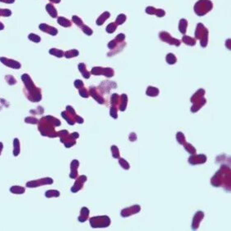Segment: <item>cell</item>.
<instances>
[{"label":"cell","instance_id":"obj_1","mask_svg":"<svg viewBox=\"0 0 231 231\" xmlns=\"http://www.w3.org/2000/svg\"><path fill=\"white\" fill-rule=\"evenodd\" d=\"M21 79L25 84V89L24 91L28 99L33 102L40 101L42 99L41 89L38 88L34 85L30 75L27 74H23L21 76Z\"/></svg>","mask_w":231,"mask_h":231},{"label":"cell","instance_id":"obj_2","mask_svg":"<svg viewBox=\"0 0 231 231\" xmlns=\"http://www.w3.org/2000/svg\"><path fill=\"white\" fill-rule=\"evenodd\" d=\"M61 122L58 119L55 118L52 116H46L41 118L39 121V129L43 136H47L50 137H54L57 135L54 131V126H60Z\"/></svg>","mask_w":231,"mask_h":231},{"label":"cell","instance_id":"obj_3","mask_svg":"<svg viewBox=\"0 0 231 231\" xmlns=\"http://www.w3.org/2000/svg\"><path fill=\"white\" fill-rule=\"evenodd\" d=\"M125 39H126V36L124 34H119L116 36L115 39L108 43V47L111 50L110 53H108L109 56L115 55L124 49V47L126 46V43L124 42Z\"/></svg>","mask_w":231,"mask_h":231},{"label":"cell","instance_id":"obj_4","mask_svg":"<svg viewBox=\"0 0 231 231\" xmlns=\"http://www.w3.org/2000/svg\"><path fill=\"white\" fill-rule=\"evenodd\" d=\"M213 8V3L211 0H198L194 4V11L198 16L203 17Z\"/></svg>","mask_w":231,"mask_h":231},{"label":"cell","instance_id":"obj_5","mask_svg":"<svg viewBox=\"0 0 231 231\" xmlns=\"http://www.w3.org/2000/svg\"><path fill=\"white\" fill-rule=\"evenodd\" d=\"M195 38L196 39H199L201 46L203 47H206L208 43V34L209 31L205 27V25L202 23H198L196 26L195 30Z\"/></svg>","mask_w":231,"mask_h":231},{"label":"cell","instance_id":"obj_6","mask_svg":"<svg viewBox=\"0 0 231 231\" xmlns=\"http://www.w3.org/2000/svg\"><path fill=\"white\" fill-rule=\"evenodd\" d=\"M159 39L162 40V42H165L167 43L170 44V45H175L179 47L181 45V41L178 39H175L173 37H172L171 34L167 31H161L159 33Z\"/></svg>","mask_w":231,"mask_h":231},{"label":"cell","instance_id":"obj_7","mask_svg":"<svg viewBox=\"0 0 231 231\" xmlns=\"http://www.w3.org/2000/svg\"><path fill=\"white\" fill-rule=\"evenodd\" d=\"M91 74L94 75H105L108 78H111L114 76V70L111 68H102V67H94L91 69Z\"/></svg>","mask_w":231,"mask_h":231},{"label":"cell","instance_id":"obj_8","mask_svg":"<svg viewBox=\"0 0 231 231\" xmlns=\"http://www.w3.org/2000/svg\"><path fill=\"white\" fill-rule=\"evenodd\" d=\"M53 181L51 178H43L39 181H29L26 184L27 187H37L43 184H53Z\"/></svg>","mask_w":231,"mask_h":231},{"label":"cell","instance_id":"obj_9","mask_svg":"<svg viewBox=\"0 0 231 231\" xmlns=\"http://www.w3.org/2000/svg\"><path fill=\"white\" fill-rule=\"evenodd\" d=\"M0 61L3 64H4L5 66H8L10 68H13V69H20L21 66L18 61H14L11 59H8L6 57H0Z\"/></svg>","mask_w":231,"mask_h":231},{"label":"cell","instance_id":"obj_10","mask_svg":"<svg viewBox=\"0 0 231 231\" xmlns=\"http://www.w3.org/2000/svg\"><path fill=\"white\" fill-rule=\"evenodd\" d=\"M146 12L148 15H155L158 17H163L165 16V11L162 9H157L152 7V6H149L146 9Z\"/></svg>","mask_w":231,"mask_h":231},{"label":"cell","instance_id":"obj_11","mask_svg":"<svg viewBox=\"0 0 231 231\" xmlns=\"http://www.w3.org/2000/svg\"><path fill=\"white\" fill-rule=\"evenodd\" d=\"M39 29L42 31H43L45 33L51 34V35H56L58 33L57 29H56L55 27H53L51 25H48L47 24H40L39 25Z\"/></svg>","mask_w":231,"mask_h":231},{"label":"cell","instance_id":"obj_12","mask_svg":"<svg viewBox=\"0 0 231 231\" xmlns=\"http://www.w3.org/2000/svg\"><path fill=\"white\" fill-rule=\"evenodd\" d=\"M110 17V13L109 11H105V12H103V13L100 16L97 20H96V25H102L104 23H105L106 21H107Z\"/></svg>","mask_w":231,"mask_h":231},{"label":"cell","instance_id":"obj_13","mask_svg":"<svg viewBox=\"0 0 231 231\" xmlns=\"http://www.w3.org/2000/svg\"><path fill=\"white\" fill-rule=\"evenodd\" d=\"M187 27H188V21L187 20L184 19V18H182V19L180 20V21H179V30L181 34H185L186 33V30H187Z\"/></svg>","mask_w":231,"mask_h":231},{"label":"cell","instance_id":"obj_14","mask_svg":"<svg viewBox=\"0 0 231 231\" xmlns=\"http://www.w3.org/2000/svg\"><path fill=\"white\" fill-rule=\"evenodd\" d=\"M46 10L48 12L51 17H53V18H56L57 17V11H56V9L54 6L52 4V3H48L46 5Z\"/></svg>","mask_w":231,"mask_h":231},{"label":"cell","instance_id":"obj_15","mask_svg":"<svg viewBox=\"0 0 231 231\" xmlns=\"http://www.w3.org/2000/svg\"><path fill=\"white\" fill-rule=\"evenodd\" d=\"M57 23L61 26H63V27H70L72 25V22L68 20L66 17H60L57 18Z\"/></svg>","mask_w":231,"mask_h":231},{"label":"cell","instance_id":"obj_16","mask_svg":"<svg viewBox=\"0 0 231 231\" xmlns=\"http://www.w3.org/2000/svg\"><path fill=\"white\" fill-rule=\"evenodd\" d=\"M182 42L184 43L189 45V46H194L196 44V39L187 35H184L182 37Z\"/></svg>","mask_w":231,"mask_h":231},{"label":"cell","instance_id":"obj_17","mask_svg":"<svg viewBox=\"0 0 231 231\" xmlns=\"http://www.w3.org/2000/svg\"><path fill=\"white\" fill-rule=\"evenodd\" d=\"M87 178H86L85 176H80V178L77 181H76V184L74 185V187L72 188V192H77L79 190L82 188V186H80L79 184L80 183H83V182L85 181Z\"/></svg>","mask_w":231,"mask_h":231},{"label":"cell","instance_id":"obj_18","mask_svg":"<svg viewBox=\"0 0 231 231\" xmlns=\"http://www.w3.org/2000/svg\"><path fill=\"white\" fill-rule=\"evenodd\" d=\"M79 69L80 70L83 77L85 78V79H89V77H90V72L88 71V69L86 68L85 64L80 63L79 65Z\"/></svg>","mask_w":231,"mask_h":231},{"label":"cell","instance_id":"obj_19","mask_svg":"<svg viewBox=\"0 0 231 231\" xmlns=\"http://www.w3.org/2000/svg\"><path fill=\"white\" fill-rule=\"evenodd\" d=\"M79 51L78 50L73 49V50H69V51H67L66 53H64V55L66 56V58H72V57H75V56H79Z\"/></svg>","mask_w":231,"mask_h":231},{"label":"cell","instance_id":"obj_20","mask_svg":"<svg viewBox=\"0 0 231 231\" xmlns=\"http://www.w3.org/2000/svg\"><path fill=\"white\" fill-rule=\"evenodd\" d=\"M49 53L51 55L55 56L57 57H62L64 56V52L61 50L56 49V48H52L49 50Z\"/></svg>","mask_w":231,"mask_h":231},{"label":"cell","instance_id":"obj_21","mask_svg":"<svg viewBox=\"0 0 231 231\" xmlns=\"http://www.w3.org/2000/svg\"><path fill=\"white\" fill-rule=\"evenodd\" d=\"M117 26H118V25L116 24L115 22L110 23V24L107 25V27H106V32H107L108 34H113L114 32L116 30Z\"/></svg>","mask_w":231,"mask_h":231},{"label":"cell","instance_id":"obj_22","mask_svg":"<svg viewBox=\"0 0 231 231\" xmlns=\"http://www.w3.org/2000/svg\"><path fill=\"white\" fill-rule=\"evenodd\" d=\"M14 150H13V154L15 156H17L18 154H20V141L19 140L16 138L14 140Z\"/></svg>","mask_w":231,"mask_h":231},{"label":"cell","instance_id":"obj_23","mask_svg":"<svg viewBox=\"0 0 231 231\" xmlns=\"http://www.w3.org/2000/svg\"><path fill=\"white\" fill-rule=\"evenodd\" d=\"M127 20V17L126 15H124V14H120V15H118L117 18H116L115 23L118 25H123L124 22L126 21Z\"/></svg>","mask_w":231,"mask_h":231},{"label":"cell","instance_id":"obj_24","mask_svg":"<svg viewBox=\"0 0 231 231\" xmlns=\"http://www.w3.org/2000/svg\"><path fill=\"white\" fill-rule=\"evenodd\" d=\"M166 61L168 62L169 65H173L176 62V57L175 56V55L172 54V53H169L167 55V57H166Z\"/></svg>","mask_w":231,"mask_h":231},{"label":"cell","instance_id":"obj_25","mask_svg":"<svg viewBox=\"0 0 231 231\" xmlns=\"http://www.w3.org/2000/svg\"><path fill=\"white\" fill-rule=\"evenodd\" d=\"M146 93H147V95H149V96H155L159 94V90H158L157 88H153V87H149Z\"/></svg>","mask_w":231,"mask_h":231},{"label":"cell","instance_id":"obj_26","mask_svg":"<svg viewBox=\"0 0 231 231\" xmlns=\"http://www.w3.org/2000/svg\"><path fill=\"white\" fill-rule=\"evenodd\" d=\"M10 191L14 194H23L25 192V188L21 187V186H13L10 189Z\"/></svg>","mask_w":231,"mask_h":231},{"label":"cell","instance_id":"obj_27","mask_svg":"<svg viewBox=\"0 0 231 231\" xmlns=\"http://www.w3.org/2000/svg\"><path fill=\"white\" fill-rule=\"evenodd\" d=\"M72 21H73V22H74L75 25H77L79 28H81L83 25V21H82V19L79 18V17H77V16H73Z\"/></svg>","mask_w":231,"mask_h":231},{"label":"cell","instance_id":"obj_28","mask_svg":"<svg viewBox=\"0 0 231 231\" xmlns=\"http://www.w3.org/2000/svg\"><path fill=\"white\" fill-rule=\"evenodd\" d=\"M45 195L47 198H51V197H58L60 195V193L56 191V190H49V191H47Z\"/></svg>","mask_w":231,"mask_h":231},{"label":"cell","instance_id":"obj_29","mask_svg":"<svg viewBox=\"0 0 231 231\" xmlns=\"http://www.w3.org/2000/svg\"><path fill=\"white\" fill-rule=\"evenodd\" d=\"M81 30L83 31V33L86 34L87 35H91L92 34V33H93V31H92V30H91V28L90 27H88V25H86L83 24V25L81 27Z\"/></svg>","mask_w":231,"mask_h":231},{"label":"cell","instance_id":"obj_30","mask_svg":"<svg viewBox=\"0 0 231 231\" xmlns=\"http://www.w3.org/2000/svg\"><path fill=\"white\" fill-rule=\"evenodd\" d=\"M89 213V211L88 210V208H86V207H83V209H82V212H81V216L79 218V220L80 218L83 217V219L82 220V221H85L87 220V218H88V215Z\"/></svg>","mask_w":231,"mask_h":231},{"label":"cell","instance_id":"obj_31","mask_svg":"<svg viewBox=\"0 0 231 231\" xmlns=\"http://www.w3.org/2000/svg\"><path fill=\"white\" fill-rule=\"evenodd\" d=\"M29 39L31 40V41L34 42V43H39V42L41 41V38H40L39 35L34 34H29Z\"/></svg>","mask_w":231,"mask_h":231},{"label":"cell","instance_id":"obj_32","mask_svg":"<svg viewBox=\"0 0 231 231\" xmlns=\"http://www.w3.org/2000/svg\"><path fill=\"white\" fill-rule=\"evenodd\" d=\"M5 79L9 85H14V84L17 83V80L15 79V78L11 75H7L5 77Z\"/></svg>","mask_w":231,"mask_h":231},{"label":"cell","instance_id":"obj_33","mask_svg":"<svg viewBox=\"0 0 231 231\" xmlns=\"http://www.w3.org/2000/svg\"><path fill=\"white\" fill-rule=\"evenodd\" d=\"M11 11L9 9H0V17H10Z\"/></svg>","mask_w":231,"mask_h":231},{"label":"cell","instance_id":"obj_34","mask_svg":"<svg viewBox=\"0 0 231 231\" xmlns=\"http://www.w3.org/2000/svg\"><path fill=\"white\" fill-rule=\"evenodd\" d=\"M79 94L81 95L82 96H83V97H88V96H89V94H88V91H87V89H86L84 87H83V88H81L79 89Z\"/></svg>","mask_w":231,"mask_h":231},{"label":"cell","instance_id":"obj_35","mask_svg":"<svg viewBox=\"0 0 231 231\" xmlns=\"http://www.w3.org/2000/svg\"><path fill=\"white\" fill-rule=\"evenodd\" d=\"M26 123H28V124H35L38 123V119H36L35 118H34V117H27V118H25V120Z\"/></svg>","mask_w":231,"mask_h":231},{"label":"cell","instance_id":"obj_36","mask_svg":"<svg viewBox=\"0 0 231 231\" xmlns=\"http://www.w3.org/2000/svg\"><path fill=\"white\" fill-rule=\"evenodd\" d=\"M74 86H75V88H78V89H80L81 88L84 87V86H83V83L81 80H76V81L74 82Z\"/></svg>","mask_w":231,"mask_h":231},{"label":"cell","instance_id":"obj_37","mask_svg":"<svg viewBox=\"0 0 231 231\" xmlns=\"http://www.w3.org/2000/svg\"><path fill=\"white\" fill-rule=\"evenodd\" d=\"M0 2L6 3H13L15 2V0H0Z\"/></svg>","mask_w":231,"mask_h":231},{"label":"cell","instance_id":"obj_38","mask_svg":"<svg viewBox=\"0 0 231 231\" xmlns=\"http://www.w3.org/2000/svg\"><path fill=\"white\" fill-rule=\"evenodd\" d=\"M226 47H228L229 49L230 48V39H227V41H226Z\"/></svg>","mask_w":231,"mask_h":231},{"label":"cell","instance_id":"obj_39","mask_svg":"<svg viewBox=\"0 0 231 231\" xmlns=\"http://www.w3.org/2000/svg\"><path fill=\"white\" fill-rule=\"evenodd\" d=\"M52 3H61V0H50Z\"/></svg>","mask_w":231,"mask_h":231},{"label":"cell","instance_id":"obj_40","mask_svg":"<svg viewBox=\"0 0 231 231\" xmlns=\"http://www.w3.org/2000/svg\"><path fill=\"white\" fill-rule=\"evenodd\" d=\"M3 29H4V25H3V24L2 22H0V30H2Z\"/></svg>","mask_w":231,"mask_h":231},{"label":"cell","instance_id":"obj_41","mask_svg":"<svg viewBox=\"0 0 231 231\" xmlns=\"http://www.w3.org/2000/svg\"><path fill=\"white\" fill-rule=\"evenodd\" d=\"M2 149H3V144H2V142H0V154H1Z\"/></svg>","mask_w":231,"mask_h":231}]
</instances>
